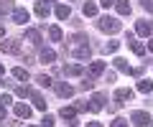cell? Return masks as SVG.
I'll return each mask as SVG.
<instances>
[{"label":"cell","instance_id":"cell-1","mask_svg":"<svg viewBox=\"0 0 153 127\" xmlns=\"http://www.w3.org/2000/svg\"><path fill=\"white\" fill-rule=\"evenodd\" d=\"M97 28H100V31H105V33H117L123 26H120V21H117V18L105 15V18H100V21H97Z\"/></svg>","mask_w":153,"mask_h":127},{"label":"cell","instance_id":"cell-2","mask_svg":"<svg viewBox=\"0 0 153 127\" xmlns=\"http://www.w3.org/2000/svg\"><path fill=\"white\" fill-rule=\"evenodd\" d=\"M0 51H3V54H18V51H21V41L18 38L3 41V43H0Z\"/></svg>","mask_w":153,"mask_h":127},{"label":"cell","instance_id":"cell-3","mask_svg":"<svg viewBox=\"0 0 153 127\" xmlns=\"http://www.w3.org/2000/svg\"><path fill=\"white\" fill-rule=\"evenodd\" d=\"M130 122H133L135 127H146L148 122H151V117H148V112L138 109V112H133V115H130Z\"/></svg>","mask_w":153,"mask_h":127},{"label":"cell","instance_id":"cell-4","mask_svg":"<svg viewBox=\"0 0 153 127\" xmlns=\"http://www.w3.org/2000/svg\"><path fill=\"white\" fill-rule=\"evenodd\" d=\"M71 54H74V59H79V61H89V56H92V48H89L87 43H79L74 51H71Z\"/></svg>","mask_w":153,"mask_h":127},{"label":"cell","instance_id":"cell-5","mask_svg":"<svg viewBox=\"0 0 153 127\" xmlns=\"http://www.w3.org/2000/svg\"><path fill=\"white\" fill-rule=\"evenodd\" d=\"M10 18H13V23H18V26H26V23H28V18H31V13H28L26 8H16Z\"/></svg>","mask_w":153,"mask_h":127},{"label":"cell","instance_id":"cell-6","mask_svg":"<svg viewBox=\"0 0 153 127\" xmlns=\"http://www.w3.org/2000/svg\"><path fill=\"white\" fill-rule=\"evenodd\" d=\"M133 97H135V92H133V89H128V87H120V89H115V99L120 102H130Z\"/></svg>","mask_w":153,"mask_h":127},{"label":"cell","instance_id":"cell-7","mask_svg":"<svg viewBox=\"0 0 153 127\" xmlns=\"http://www.w3.org/2000/svg\"><path fill=\"white\" fill-rule=\"evenodd\" d=\"M61 71H64V76H82L84 69H82V64H69V66H64Z\"/></svg>","mask_w":153,"mask_h":127},{"label":"cell","instance_id":"cell-8","mask_svg":"<svg viewBox=\"0 0 153 127\" xmlns=\"http://www.w3.org/2000/svg\"><path fill=\"white\" fill-rule=\"evenodd\" d=\"M135 31H138V36H153V23H148V21H138Z\"/></svg>","mask_w":153,"mask_h":127},{"label":"cell","instance_id":"cell-9","mask_svg":"<svg viewBox=\"0 0 153 127\" xmlns=\"http://www.w3.org/2000/svg\"><path fill=\"white\" fill-rule=\"evenodd\" d=\"M26 38L31 41L33 46H41V31H38V28H26Z\"/></svg>","mask_w":153,"mask_h":127},{"label":"cell","instance_id":"cell-10","mask_svg":"<svg viewBox=\"0 0 153 127\" xmlns=\"http://www.w3.org/2000/svg\"><path fill=\"white\" fill-rule=\"evenodd\" d=\"M16 117L18 120H28V117H31V107L23 104V102H18L16 104Z\"/></svg>","mask_w":153,"mask_h":127},{"label":"cell","instance_id":"cell-11","mask_svg":"<svg viewBox=\"0 0 153 127\" xmlns=\"http://www.w3.org/2000/svg\"><path fill=\"white\" fill-rule=\"evenodd\" d=\"M102 102H105V94H102V92H97V94L92 97V104H89V112H100V109H102Z\"/></svg>","mask_w":153,"mask_h":127},{"label":"cell","instance_id":"cell-12","mask_svg":"<svg viewBox=\"0 0 153 127\" xmlns=\"http://www.w3.org/2000/svg\"><path fill=\"white\" fill-rule=\"evenodd\" d=\"M31 99H33V107H36V109H46V99L41 97V92L33 89V92H31Z\"/></svg>","mask_w":153,"mask_h":127},{"label":"cell","instance_id":"cell-13","mask_svg":"<svg viewBox=\"0 0 153 127\" xmlns=\"http://www.w3.org/2000/svg\"><path fill=\"white\" fill-rule=\"evenodd\" d=\"M61 117H64V120H69L71 125H76L74 122V117H76V107H61V112H59Z\"/></svg>","mask_w":153,"mask_h":127},{"label":"cell","instance_id":"cell-14","mask_svg":"<svg viewBox=\"0 0 153 127\" xmlns=\"http://www.w3.org/2000/svg\"><path fill=\"white\" fill-rule=\"evenodd\" d=\"M49 13H51L49 3H44V0H38V3H36V15H38V18H46Z\"/></svg>","mask_w":153,"mask_h":127},{"label":"cell","instance_id":"cell-15","mask_svg":"<svg viewBox=\"0 0 153 127\" xmlns=\"http://www.w3.org/2000/svg\"><path fill=\"white\" fill-rule=\"evenodd\" d=\"M56 94H59L61 99H66V97H71V94H74V89H71L69 84H56Z\"/></svg>","mask_w":153,"mask_h":127},{"label":"cell","instance_id":"cell-16","mask_svg":"<svg viewBox=\"0 0 153 127\" xmlns=\"http://www.w3.org/2000/svg\"><path fill=\"white\" fill-rule=\"evenodd\" d=\"M38 59H41V64H54L56 54H54L51 48H41V56H38Z\"/></svg>","mask_w":153,"mask_h":127},{"label":"cell","instance_id":"cell-17","mask_svg":"<svg viewBox=\"0 0 153 127\" xmlns=\"http://www.w3.org/2000/svg\"><path fill=\"white\" fill-rule=\"evenodd\" d=\"M56 18H59V21H66V18L71 15V10H69V5H64V3H61V5H56Z\"/></svg>","mask_w":153,"mask_h":127},{"label":"cell","instance_id":"cell-18","mask_svg":"<svg viewBox=\"0 0 153 127\" xmlns=\"http://www.w3.org/2000/svg\"><path fill=\"white\" fill-rule=\"evenodd\" d=\"M115 8H117L120 15H128L130 13V0H115Z\"/></svg>","mask_w":153,"mask_h":127},{"label":"cell","instance_id":"cell-19","mask_svg":"<svg viewBox=\"0 0 153 127\" xmlns=\"http://www.w3.org/2000/svg\"><path fill=\"white\" fill-rule=\"evenodd\" d=\"M102 71H105V61H92V64H89V74H92V76H100Z\"/></svg>","mask_w":153,"mask_h":127},{"label":"cell","instance_id":"cell-20","mask_svg":"<svg viewBox=\"0 0 153 127\" xmlns=\"http://www.w3.org/2000/svg\"><path fill=\"white\" fill-rule=\"evenodd\" d=\"M82 13H84L87 18H94V15H97V5L87 0V3H84V8H82Z\"/></svg>","mask_w":153,"mask_h":127},{"label":"cell","instance_id":"cell-21","mask_svg":"<svg viewBox=\"0 0 153 127\" xmlns=\"http://www.w3.org/2000/svg\"><path fill=\"white\" fill-rule=\"evenodd\" d=\"M130 48H133V54H135V56H146V46H143L140 41L133 38V41H130Z\"/></svg>","mask_w":153,"mask_h":127},{"label":"cell","instance_id":"cell-22","mask_svg":"<svg viewBox=\"0 0 153 127\" xmlns=\"http://www.w3.org/2000/svg\"><path fill=\"white\" fill-rule=\"evenodd\" d=\"M153 89V81H148V79H140L138 81V92H143V94H148Z\"/></svg>","mask_w":153,"mask_h":127},{"label":"cell","instance_id":"cell-23","mask_svg":"<svg viewBox=\"0 0 153 127\" xmlns=\"http://www.w3.org/2000/svg\"><path fill=\"white\" fill-rule=\"evenodd\" d=\"M61 36H64V33H61L59 26H51V28H49V38H51V41H61Z\"/></svg>","mask_w":153,"mask_h":127},{"label":"cell","instance_id":"cell-24","mask_svg":"<svg viewBox=\"0 0 153 127\" xmlns=\"http://www.w3.org/2000/svg\"><path fill=\"white\" fill-rule=\"evenodd\" d=\"M13 76H16V79H21V81H26V79H28V71H26V69H23V66H16V69H13Z\"/></svg>","mask_w":153,"mask_h":127},{"label":"cell","instance_id":"cell-25","mask_svg":"<svg viewBox=\"0 0 153 127\" xmlns=\"http://www.w3.org/2000/svg\"><path fill=\"white\" fill-rule=\"evenodd\" d=\"M115 66L120 69V71H125V74H133V69L128 66V61H125V59H115Z\"/></svg>","mask_w":153,"mask_h":127},{"label":"cell","instance_id":"cell-26","mask_svg":"<svg viewBox=\"0 0 153 127\" xmlns=\"http://www.w3.org/2000/svg\"><path fill=\"white\" fill-rule=\"evenodd\" d=\"M13 10H16V8H13L10 0H0V13H3V15H5V13H13Z\"/></svg>","mask_w":153,"mask_h":127},{"label":"cell","instance_id":"cell-27","mask_svg":"<svg viewBox=\"0 0 153 127\" xmlns=\"http://www.w3.org/2000/svg\"><path fill=\"white\" fill-rule=\"evenodd\" d=\"M117 48H120V41H110V43H105V54H115Z\"/></svg>","mask_w":153,"mask_h":127},{"label":"cell","instance_id":"cell-28","mask_svg":"<svg viewBox=\"0 0 153 127\" xmlns=\"http://www.w3.org/2000/svg\"><path fill=\"white\" fill-rule=\"evenodd\" d=\"M110 125H112V127H130V122H128V120H123V117H115V120L110 122Z\"/></svg>","mask_w":153,"mask_h":127},{"label":"cell","instance_id":"cell-29","mask_svg":"<svg viewBox=\"0 0 153 127\" xmlns=\"http://www.w3.org/2000/svg\"><path fill=\"white\" fill-rule=\"evenodd\" d=\"M36 81L41 84V87H51V84H54V81H51V76H46V74H41V76H36Z\"/></svg>","mask_w":153,"mask_h":127},{"label":"cell","instance_id":"cell-30","mask_svg":"<svg viewBox=\"0 0 153 127\" xmlns=\"http://www.w3.org/2000/svg\"><path fill=\"white\" fill-rule=\"evenodd\" d=\"M31 92H33L31 87H18V89H16V94H18V97H31Z\"/></svg>","mask_w":153,"mask_h":127},{"label":"cell","instance_id":"cell-31","mask_svg":"<svg viewBox=\"0 0 153 127\" xmlns=\"http://www.w3.org/2000/svg\"><path fill=\"white\" fill-rule=\"evenodd\" d=\"M41 127H54V117H49V115H46L44 120H41Z\"/></svg>","mask_w":153,"mask_h":127},{"label":"cell","instance_id":"cell-32","mask_svg":"<svg viewBox=\"0 0 153 127\" xmlns=\"http://www.w3.org/2000/svg\"><path fill=\"white\" fill-rule=\"evenodd\" d=\"M82 87H84V89H92V87H94V79H92V76H84Z\"/></svg>","mask_w":153,"mask_h":127},{"label":"cell","instance_id":"cell-33","mask_svg":"<svg viewBox=\"0 0 153 127\" xmlns=\"http://www.w3.org/2000/svg\"><path fill=\"white\" fill-rule=\"evenodd\" d=\"M10 102H13V99H10V94H3V97H0V104H5V107H8Z\"/></svg>","mask_w":153,"mask_h":127},{"label":"cell","instance_id":"cell-34","mask_svg":"<svg viewBox=\"0 0 153 127\" xmlns=\"http://www.w3.org/2000/svg\"><path fill=\"white\" fill-rule=\"evenodd\" d=\"M74 41H76V43H87V36H84V33H76Z\"/></svg>","mask_w":153,"mask_h":127},{"label":"cell","instance_id":"cell-35","mask_svg":"<svg viewBox=\"0 0 153 127\" xmlns=\"http://www.w3.org/2000/svg\"><path fill=\"white\" fill-rule=\"evenodd\" d=\"M143 8H146L148 13H153V0H143Z\"/></svg>","mask_w":153,"mask_h":127},{"label":"cell","instance_id":"cell-36","mask_svg":"<svg viewBox=\"0 0 153 127\" xmlns=\"http://www.w3.org/2000/svg\"><path fill=\"white\" fill-rule=\"evenodd\" d=\"M100 5H102V8H110V5H115V0H100Z\"/></svg>","mask_w":153,"mask_h":127},{"label":"cell","instance_id":"cell-37","mask_svg":"<svg viewBox=\"0 0 153 127\" xmlns=\"http://www.w3.org/2000/svg\"><path fill=\"white\" fill-rule=\"evenodd\" d=\"M0 120H5V104H0Z\"/></svg>","mask_w":153,"mask_h":127},{"label":"cell","instance_id":"cell-38","mask_svg":"<svg viewBox=\"0 0 153 127\" xmlns=\"http://www.w3.org/2000/svg\"><path fill=\"white\" fill-rule=\"evenodd\" d=\"M87 127H102V122H89Z\"/></svg>","mask_w":153,"mask_h":127},{"label":"cell","instance_id":"cell-39","mask_svg":"<svg viewBox=\"0 0 153 127\" xmlns=\"http://www.w3.org/2000/svg\"><path fill=\"white\" fill-rule=\"evenodd\" d=\"M0 36H5V26H0Z\"/></svg>","mask_w":153,"mask_h":127},{"label":"cell","instance_id":"cell-40","mask_svg":"<svg viewBox=\"0 0 153 127\" xmlns=\"http://www.w3.org/2000/svg\"><path fill=\"white\" fill-rule=\"evenodd\" d=\"M148 51H153V41H148Z\"/></svg>","mask_w":153,"mask_h":127},{"label":"cell","instance_id":"cell-41","mask_svg":"<svg viewBox=\"0 0 153 127\" xmlns=\"http://www.w3.org/2000/svg\"><path fill=\"white\" fill-rule=\"evenodd\" d=\"M0 74H5V66H3V64H0Z\"/></svg>","mask_w":153,"mask_h":127},{"label":"cell","instance_id":"cell-42","mask_svg":"<svg viewBox=\"0 0 153 127\" xmlns=\"http://www.w3.org/2000/svg\"><path fill=\"white\" fill-rule=\"evenodd\" d=\"M44 3H54V0H44Z\"/></svg>","mask_w":153,"mask_h":127},{"label":"cell","instance_id":"cell-43","mask_svg":"<svg viewBox=\"0 0 153 127\" xmlns=\"http://www.w3.org/2000/svg\"><path fill=\"white\" fill-rule=\"evenodd\" d=\"M0 127H5V125H3V120H0Z\"/></svg>","mask_w":153,"mask_h":127},{"label":"cell","instance_id":"cell-44","mask_svg":"<svg viewBox=\"0 0 153 127\" xmlns=\"http://www.w3.org/2000/svg\"><path fill=\"white\" fill-rule=\"evenodd\" d=\"M151 127H153V120H151Z\"/></svg>","mask_w":153,"mask_h":127},{"label":"cell","instance_id":"cell-45","mask_svg":"<svg viewBox=\"0 0 153 127\" xmlns=\"http://www.w3.org/2000/svg\"><path fill=\"white\" fill-rule=\"evenodd\" d=\"M28 127H33V125H28Z\"/></svg>","mask_w":153,"mask_h":127}]
</instances>
